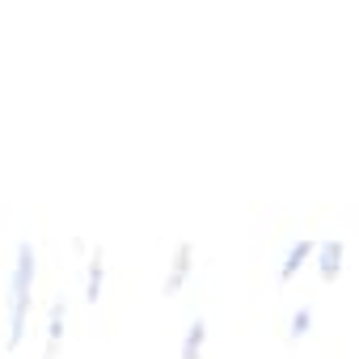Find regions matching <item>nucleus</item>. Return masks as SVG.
Masks as SVG:
<instances>
[{
	"mask_svg": "<svg viewBox=\"0 0 359 359\" xmlns=\"http://www.w3.org/2000/svg\"><path fill=\"white\" fill-rule=\"evenodd\" d=\"M191 271H195V245L191 241H177L173 258H169V271L161 279V296H182V287L191 283Z\"/></svg>",
	"mask_w": 359,
	"mask_h": 359,
	"instance_id": "obj_2",
	"label": "nucleus"
},
{
	"mask_svg": "<svg viewBox=\"0 0 359 359\" xmlns=\"http://www.w3.org/2000/svg\"><path fill=\"white\" fill-rule=\"evenodd\" d=\"M342 258H346V245H342L338 237H325V241L317 245V262H313L317 279H321V283H338V279H342Z\"/></svg>",
	"mask_w": 359,
	"mask_h": 359,
	"instance_id": "obj_4",
	"label": "nucleus"
},
{
	"mask_svg": "<svg viewBox=\"0 0 359 359\" xmlns=\"http://www.w3.org/2000/svg\"><path fill=\"white\" fill-rule=\"evenodd\" d=\"M203 346H208V317H191L187 334H182V351L177 359H203Z\"/></svg>",
	"mask_w": 359,
	"mask_h": 359,
	"instance_id": "obj_7",
	"label": "nucleus"
},
{
	"mask_svg": "<svg viewBox=\"0 0 359 359\" xmlns=\"http://www.w3.org/2000/svg\"><path fill=\"white\" fill-rule=\"evenodd\" d=\"M317 245H321V241H313V237H296V241L287 245V254H283V262H279L275 279H279V283H292L304 266H313V262H317Z\"/></svg>",
	"mask_w": 359,
	"mask_h": 359,
	"instance_id": "obj_3",
	"label": "nucleus"
},
{
	"mask_svg": "<svg viewBox=\"0 0 359 359\" xmlns=\"http://www.w3.org/2000/svg\"><path fill=\"white\" fill-rule=\"evenodd\" d=\"M64 334H68V300L55 296L51 309H47V351H43V359H60Z\"/></svg>",
	"mask_w": 359,
	"mask_h": 359,
	"instance_id": "obj_5",
	"label": "nucleus"
},
{
	"mask_svg": "<svg viewBox=\"0 0 359 359\" xmlns=\"http://www.w3.org/2000/svg\"><path fill=\"white\" fill-rule=\"evenodd\" d=\"M34 279H39V250H34V241H18L13 271H9V338H5L9 351H18L26 342L30 304H34Z\"/></svg>",
	"mask_w": 359,
	"mask_h": 359,
	"instance_id": "obj_1",
	"label": "nucleus"
},
{
	"mask_svg": "<svg viewBox=\"0 0 359 359\" xmlns=\"http://www.w3.org/2000/svg\"><path fill=\"white\" fill-rule=\"evenodd\" d=\"M317 325V309L313 304H296L292 317H287V342H304Z\"/></svg>",
	"mask_w": 359,
	"mask_h": 359,
	"instance_id": "obj_8",
	"label": "nucleus"
},
{
	"mask_svg": "<svg viewBox=\"0 0 359 359\" xmlns=\"http://www.w3.org/2000/svg\"><path fill=\"white\" fill-rule=\"evenodd\" d=\"M102 287H106V254L93 250L89 262H85V304H97L102 300Z\"/></svg>",
	"mask_w": 359,
	"mask_h": 359,
	"instance_id": "obj_6",
	"label": "nucleus"
}]
</instances>
